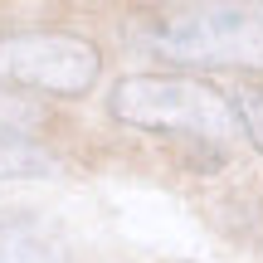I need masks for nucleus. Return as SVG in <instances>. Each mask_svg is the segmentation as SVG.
<instances>
[{
	"mask_svg": "<svg viewBox=\"0 0 263 263\" xmlns=\"http://www.w3.org/2000/svg\"><path fill=\"white\" fill-rule=\"evenodd\" d=\"M0 263H73V244L54 215L29 205H5L0 210Z\"/></svg>",
	"mask_w": 263,
	"mask_h": 263,
	"instance_id": "20e7f679",
	"label": "nucleus"
},
{
	"mask_svg": "<svg viewBox=\"0 0 263 263\" xmlns=\"http://www.w3.org/2000/svg\"><path fill=\"white\" fill-rule=\"evenodd\" d=\"M176 263H190V258H176Z\"/></svg>",
	"mask_w": 263,
	"mask_h": 263,
	"instance_id": "0eeeda50",
	"label": "nucleus"
},
{
	"mask_svg": "<svg viewBox=\"0 0 263 263\" xmlns=\"http://www.w3.org/2000/svg\"><path fill=\"white\" fill-rule=\"evenodd\" d=\"M98 73H103V54L83 34H64V29L0 34V88L78 98L98 83Z\"/></svg>",
	"mask_w": 263,
	"mask_h": 263,
	"instance_id": "7ed1b4c3",
	"label": "nucleus"
},
{
	"mask_svg": "<svg viewBox=\"0 0 263 263\" xmlns=\"http://www.w3.org/2000/svg\"><path fill=\"white\" fill-rule=\"evenodd\" d=\"M107 112L122 127L151 132V137H180L190 146H210L215 156H224L239 141L234 98L180 73H127L107 98Z\"/></svg>",
	"mask_w": 263,
	"mask_h": 263,
	"instance_id": "f257e3e1",
	"label": "nucleus"
},
{
	"mask_svg": "<svg viewBox=\"0 0 263 263\" xmlns=\"http://www.w3.org/2000/svg\"><path fill=\"white\" fill-rule=\"evenodd\" d=\"M137 44L166 64L263 73V5H180L137 25Z\"/></svg>",
	"mask_w": 263,
	"mask_h": 263,
	"instance_id": "f03ea898",
	"label": "nucleus"
},
{
	"mask_svg": "<svg viewBox=\"0 0 263 263\" xmlns=\"http://www.w3.org/2000/svg\"><path fill=\"white\" fill-rule=\"evenodd\" d=\"M44 171H54V156L34 137L0 122V180H29V176H44Z\"/></svg>",
	"mask_w": 263,
	"mask_h": 263,
	"instance_id": "39448f33",
	"label": "nucleus"
},
{
	"mask_svg": "<svg viewBox=\"0 0 263 263\" xmlns=\"http://www.w3.org/2000/svg\"><path fill=\"white\" fill-rule=\"evenodd\" d=\"M234 117H239V132L263 151V88H239L234 93Z\"/></svg>",
	"mask_w": 263,
	"mask_h": 263,
	"instance_id": "423d86ee",
	"label": "nucleus"
}]
</instances>
